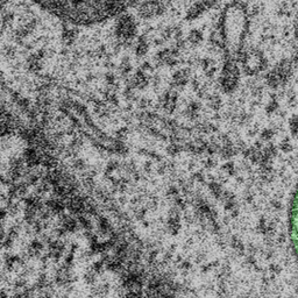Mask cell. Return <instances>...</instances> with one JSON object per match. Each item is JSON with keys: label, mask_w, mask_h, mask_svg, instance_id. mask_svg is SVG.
Instances as JSON below:
<instances>
[{"label": "cell", "mask_w": 298, "mask_h": 298, "mask_svg": "<svg viewBox=\"0 0 298 298\" xmlns=\"http://www.w3.org/2000/svg\"><path fill=\"white\" fill-rule=\"evenodd\" d=\"M273 137V131L272 130H265L262 131V133H261V138H262L263 140H270Z\"/></svg>", "instance_id": "obj_22"}, {"label": "cell", "mask_w": 298, "mask_h": 298, "mask_svg": "<svg viewBox=\"0 0 298 298\" xmlns=\"http://www.w3.org/2000/svg\"><path fill=\"white\" fill-rule=\"evenodd\" d=\"M118 202H119V204H120V205H126L128 203V198L126 197L125 195H121L120 197H119Z\"/></svg>", "instance_id": "obj_24"}, {"label": "cell", "mask_w": 298, "mask_h": 298, "mask_svg": "<svg viewBox=\"0 0 298 298\" xmlns=\"http://www.w3.org/2000/svg\"><path fill=\"white\" fill-rule=\"evenodd\" d=\"M295 36H296V39L298 41V15H297V19H296V26H295Z\"/></svg>", "instance_id": "obj_25"}, {"label": "cell", "mask_w": 298, "mask_h": 298, "mask_svg": "<svg viewBox=\"0 0 298 298\" xmlns=\"http://www.w3.org/2000/svg\"><path fill=\"white\" fill-rule=\"evenodd\" d=\"M178 57H180V50H178L177 48L162 49V50H160L159 53L156 54V66L175 67L178 63Z\"/></svg>", "instance_id": "obj_6"}, {"label": "cell", "mask_w": 298, "mask_h": 298, "mask_svg": "<svg viewBox=\"0 0 298 298\" xmlns=\"http://www.w3.org/2000/svg\"><path fill=\"white\" fill-rule=\"evenodd\" d=\"M140 69L143 70V71L147 72V73H152L153 71H154V67H153L149 62H143Z\"/></svg>", "instance_id": "obj_21"}, {"label": "cell", "mask_w": 298, "mask_h": 298, "mask_svg": "<svg viewBox=\"0 0 298 298\" xmlns=\"http://www.w3.org/2000/svg\"><path fill=\"white\" fill-rule=\"evenodd\" d=\"M204 40V34L201 29L195 28L192 30H190L189 35H188V42L192 46H198L201 45Z\"/></svg>", "instance_id": "obj_14"}, {"label": "cell", "mask_w": 298, "mask_h": 298, "mask_svg": "<svg viewBox=\"0 0 298 298\" xmlns=\"http://www.w3.org/2000/svg\"><path fill=\"white\" fill-rule=\"evenodd\" d=\"M177 101H178V94L177 91L169 90L165 91L161 97H160V106L163 109L165 112L171 115L177 109Z\"/></svg>", "instance_id": "obj_7"}, {"label": "cell", "mask_w": 298, "mask_h": 298, "mask_svg": "<svg viewBox=\"0 0 298 298\" xmlns=\"http://www.w3.org/2000/svg\"><path fill=\"white\" fill-rule=\"evenodd\" d=\"M149 36L141 35L134 45V51L138 57H144L149 51Z\"/></svg>", "instance_id": "obj_11"}, {"label": "cell", "mask_w": 298, "mask_h": 298, "mask_svg": "<svg viewBox=\"0 0 298 298\" xmlns=\"http://www.w3.org/2000/svg\"><path fill=\"white\" fill-rule=\"evenodd\" d=\"M91 268L93 269L98 275H101V274H104V269L106 268V266H105V263H104L103 260H99V261H96V262H93V265L91 266Z\"/></svg>", "instance_id": "obj_17"}, {"label": "cell", "mask_w": 298, "mask_h": 298, "mask_svg": "<svg viewBox=\"0 0 298 298\" xmlns=\"http://www.w3.org/2000/svg\"><path fill=\"white\" fill-rule=\"evenodd\" d=\"M290 235L295 253L298 257V188L295 192L290 210Z\"/></svg>", "instance_id": "obj_5"}, {"label": "cell", "mask_w": 298, "mask_h": 298, "mask_svg": "<svg viewBox=\"0 0 298 298\" xmlns=\"http://www.w3.org/2000/svg\"><path fill=\"white\" fill-rule=\"evenodd\" d=\"M207 100H208V106H210L213 111H219L221 109V106H223V100H221V98L216 93L211 94V96H207Z\"/></svg>", "instance_id": "obj_15"}, {"label": "cell", "mask_w": 298, "mask_h": 298, "mask_svg": "<svg viewBox=\"0 0 298 298\" xmlns=\"http://www.w3.org/2000/svg\"><path fill=\"white\" fill-rule=\"evenodd\" d=\"M190 70L189 69H180L175 71L171 79V88L174 89H183L189 83Z\"/></svg>", "instance_id": "obj_9"}, {"label": "cell", "mask_w": 298, "mask_h": 298, "mask_svg": "<svg viewBox=\"0 0 298 298\" xmlns=\"http://www.w3.org/2000/svg\"><path fill=\"white\" fill-rule=\"evenodd\" d=\"M152 162L150 161H147L146 163L143 164V171H144V174H147V175H149L150 173H152L153 171V168H152Z\"/></svg>", "instance_id": "obj_23"}, {"label": "cell", "mask_w": 298, "mask_h": 298, "mask_svg": "<svg viewBox=\"0 0 298 298\" xmlns=\"http://www.w3.org/2000/svg\"><path fill=\"white\" fill-rule=\"evenodd\" d=\"M290 130L293 133L298 137V115H295L290 120Z\"/></svg>", "instance_id": "obj_20"}, {"label": "cell", "mask_w": 298, "mask_h": 298, "mask_svg": "<svg viewBox=\"0 0 298 298\" xmlns=\"http://www.w3.org/2000/svg\"><path fill=\"white\" fill-rule=\"evenodd\" d=\"M206 7L203 5V2L201 0H197V1L192 2L191 5L186 8L185 12V20L186 21H193L197 20L199 18L204 15L205 12H206Z\"/></svg>", "instance_id": "obj_8"}, {"label": "cell", "mask_w": 298, "mask_h": 298, "mask_svg": "<svg viewBox=\"0 0 298 298\" xmlns=\"http://www.w3.org/2000/svg\"><path fill=\"white\" fill-rule=\"evenodd\" d=\"M132 63H131V58L128 56H124L121 58L120 64H119V72H120V76L122 78H128L130 77V73L132 71Z\"/></svg>", "instance_id": "obj_13"}, {"label": "cell", "mask_w": 298, "mask_h": 298, "mask_svg": "<svg viewBox=\"0 0 298 298\" xmlns=\"http://www.w3.org/2000/svg\"><path fill=\"white\" fill-rule=\"evenodd\" d=\"M54 17L75 26H91L120 15L139 0H29Z\"/></svg>", "instance_id": "obj_1"}, {"label": "cell", "mask_w": 298, "mask_h": 298, "mask_svg": "<svg viewBox=\"0 0 298 298\" xmlns=\"http://www.w3.org/2000/svg\"><path fill=\"white\" fill-rule=\"evenodd\" d=\"M138 35V24L133 15L124 13L119 15L115 26V38L120 42L124 48H128L133 45L134 39Z\"/></svg>", "instance_id": "obj_2"}, {"label": "cell", "mask_w": 298, "mask_h": 298, "mask_svg": "<svg viewBox=\"0 0 298 298\" xmlns=\"http://www.w3.org/2000/svg\"><path fill=\"white\" fill-rule=\"evenodd\" d=\"M168 10V6L162 0H144L138 6V15L143 20H153L162 17Z\"/></svg>", "instance_id": "obj_4"}, {"label": "cell", "mask_w": 298, "mask_h": 298, "mask_svg": "<svg viewBox=\"0 0 298 298\" xmlns=\"http://www.w3.org/2000/svg\"><path fill=\"white\" fill-rule=\"evenodd\" d=\"M203 2V5L206 7L207 11L210 10H214V8H217V6L219 5L220 0H201Z\"/></svg>", "instance_id": "obj_19"}, {"label": "cell", "mask_w": 298, "mask_h": 298, "mask_svg": "<svg viewBox=\"0 0 298 298\" xmlns=\"http://www.w3.org/2000/svg\"><path fill=\"white\" fill-rule=\"evenodd\" d=\"M71 23H66L63 24V30H62V41L67 47H71L75 44V41L78 38L79 30L75 27L70 26Z\"/></svg>", "instance_id": "obj_10"}, {"label": "cell", "mask_w": 298, "mask_h": 298, "mask_svg": "<svg viewBox=\"0 0 298 298\" xmlns=\"http://www.w3.org/2000/svg\"><path fill=\"white\" fill-rule=\"evenodd\" d=\"M97 273L94 272L93 269L90 268L89 270H87V273H85L84 276H83V278H84L85 283L90 284V285H94L97 282Z\"/></svg>", "instance_id": "obj_16"}, {"label": "cell", "mask_w": 298, "mask_h": 298, "mask_svg": "<svg viewBox=\"0 0 298 298\" xmlns=\"http://www.w3.org/2000/svg\"><path fill=\"white\" fill-rule=\"evenodd\" d=\"M277 109H278L277 100H276L275 97H273L272 99L269 100L268 105H267V107H266L267 112H268V113H274V112H276V111H277Z\"/></svg>", "instance_id": "obj_18"}, {"label": "cell", "mask_w": 298, "mask_h": 298, "mask_svg": "<svg viewBox=\"0 0 298 298\" xmlns=\"http://www.w3.org/2000/svg\"><path fill=\"white\" fill-rule=\"evenodd\" d=\"M201 109H202L201 104H199L198 101L192 100V101H190L188 105H186L185 111H184V112H185V115L188 116V118L196 119L199 115Z\"/></svg>", "instance_id": "obj_12"}, {"label": "cell", "mask_w": 298, "mask_h": 298, "mask_svg": "<svg viewBox=\"0 0 298 298\" xmlns=\"http://www.w3.org/2000/svg\"><path fill=\"white\" fill-rule=\"evenodd\" d=\"M240 69L233 60H226L219 77V87L225 93H233L239 87Z\"/></svg>", "instance_id": "obj_3"}]
</instances>
